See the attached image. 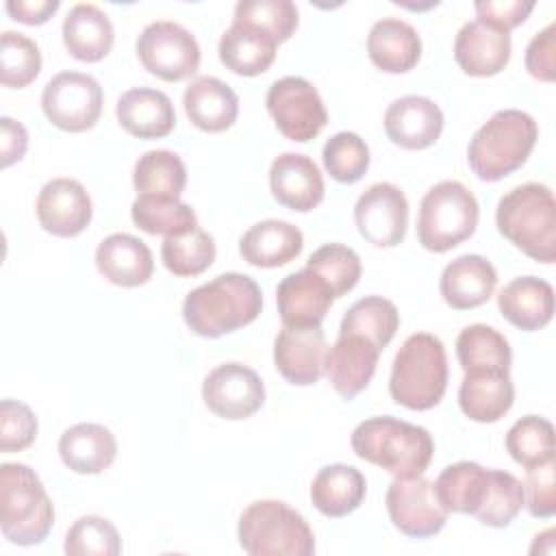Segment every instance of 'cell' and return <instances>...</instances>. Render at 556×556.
Wrapping results in <instances>:
<instances>
[{"instance_id":"cell-47","label":"cell","mask_w":556,"mask_h":556,"mask_svg":"<svg viewBox=\"0 0 556 556\" xmlns=\"http://www.w3.org/2000/svg\"><path fill=\"white\" fill-rule=\"evenodd\" d=\"M37 430L39 424L28 404L9 397L0 402V450L4 454L30 447Z\"/></svg>"},{"instance_id":"cell-23","label":"cell","mask_w":556,"mask_h":556,"mask_svg":"<svg viewBox=\"0 0 556 556\" xmlns=\"http://www.w3.org/2000/svg\"><path fill=\"white\" fill-rule=\"evenodd\" d=\"M119 126L139 139L167 137L176 126V111L167 93L152 87H135L119 96L115 104Z\"/></svg>"},{"instance_id":"cell-36","label":"cell","mask_w":556,"mask_h":556,"mask_svg":"<svg viewBox=\"0 0 556 556\" xmlns=\"http://www.w3.org/2000/svg\"><path fill=\"white\" fill-rule=\"evenodd\" d=\"M489 469L473 460H460L447 465L434 480V493L447 513L476 515L484 491Z\"/></svg>"},{"instance_id":"cell-46","label":"cell","mask_w":556,"mask_h":556,"mask_svg":"<svg viewBox=\"0 0 556 556\" xmlns=\"http://www.w3.org/2000/svg\"><path fill=\"white\" fill-rule=\"evenodd\" d=\"M232 22L252 24L269 33L278 43L287 41L298 28V7L291 0H239Z\"/></svg>"},{"instance_id":"cell-49","label":"cell","mask_w":556,"mask_h":556,"mask_svg":"<svg viewBox=\"0 0 556 556\" xmlns=\"http://www.w3.org/2000/svg\"><path fill=\"white\" fill-rule=\"evenodd\" d=\"M556 26L549 22L539 30L526 48V70L530 76L543 83H554L556 78Z\"/></svg>"},{"instance_id":"cell-31","label":"cell","mask_w":556,"mask_h":556,"mask_svg":"<svg viewBox=\"0 0 556 556\" xmlns=\"http://www.w3.org/2000/svg\"><path fill=\"white\" fill-rule=\"evenodd\" d=\"M367 54L378 70L404 74L413 70L421 56L419 33L404 20L382 17L369 28Z\"/></svg>"},{"instance_id":"cell-45","label":"cell","mask_w":556,"mask_h":556,"mask_svg":"<svg viewBox=\"0 0 556 556\" xmlns=\"http://www.w3.org/2000/svg\"><path fill=\"white\" fill-rule=\"evenodd\" d=\"M63 549L70 556H117L122 554V539L109 519L83 515L70 526Z\"/></svg>"},{"instance_id":"cell-2","label":"cell","mask_w":556,"mask_h":556,"mask_svg":"<svg viewBox=\"0 0 556 556\" xmlns=\"http://www.w3.org/2000/svg\"><path fill=\"white\" fill-rule=\"evenodd\" d=\"M350 443L358 458L382 467L393 478L424 476L434 454L432 434L424 426L391 415L361 421L352 430Z\"/></svg>"},{"instance_id":"cell-27","label":"cell","mask_w":556,"mask_h":556,"mask_svg":"<svg viewBox=\"0 0 556 556\" xmlns=\"http://www.w3.org/2000/svg\"><path fill=\"white\" fill-rule=\"evenodd\" d=\"M182 104L189 122L204 132H222L239 115L235 89L215 76H195L182 91Z\"/></svg>"},{"instance_id":"cell-39","label":"cell","mask_w":556,"mask_h":556,"mask_svg":"<svg viewBox=\"0 0 556 556\" xmlns=\"http://www.w3.org/2000/svg\"><path fill=\"white\" fill-rule=\"evenodd\" d=\"M504 443L510 458L519 463L523 469L554 460V452H556L554 426L545 417L526 415L517 419L508 428Z\"/></svg>"},{"instance_id":"cell-15","label":"cell","mask_w":556,"mask_h":556,"mask_svg":"<svg viewBox=\"0 0 556 556\" xmlns=\"http://www.w3.org/2000/svg\"><path fill=\"white\" fill-rule=\"evenodd\" d=\"M326 352L321 326H282L274 339V365L287 382L298 387L315 384L321 378Z\"/></svg>"},{"instance_id":"cell-38","label":"cell","mask_w":556,"mask_h":556,"mask_svg":"<svg viewBox=\"0 0 556 556\" xmlns=\"http://www.w3.org/2000/svg\"><path fill=\"white\" fill-rule=\"evenodd\" d=\"M132 224L148 235H182L198 226L195 211L180 198H148L137 195L130 206Z\"/></svg>"},{"instance_id":"cell-11","label":"cell","mask_w":556,"mask_h":556,"mask_svg":"<svg viewBox=\"0 0 556 556\" xmlns=\"http://www.w3.org/2000/svg\"><path fill=\"white\" fill-rule=\"evenodd\" d=\"M265 104L276 128L291 141L306 143L328 124L319 91L302 76H285L269 85Z\"/></svg>"},{"instance_id":"cell-29","label":"cell","mask_w":556,"mask_h":556,"mask_svg":"<svg viewBox=\"0 0 556 556\" xmlns=\"http://www.w3.org/2000/svg\"><path fill=\"white\" fill-rule=\"evenodd\" d=\"M515 402L510 371H465L458 387V406L471 421L495 424Z\"/></svg>"},{"instance_id":"cell-35","label":"cell","mask_w":556,"mask_h":556,"mask_svg":"<svg viewBox=\"0 0 556 556\" xmlns=\"http://www.w3.org/2000/svg\"><path fill=\"white\" fill-rule=\"evenodd\" d=\"M137 195L148 198H180L187 185V167L182 159L165 148L143 152L132 169Z\"/></svg>"},{"instance_id":"cell-1","label":"cell","mask_w":556,"mask_h":556,"mask_svg":"<svg viewBox=\"0 0 556 556\" xmlns=\"http://www.w3.org/2000/svg\"><path fill=\"white\" fill-rule=\"evenodd\" d=\"M263 308V293L254 278L237 271L191 289L182 302V319L204 339H217L252 324Z\"/></svg>"},{"instance_id":"cell-33","label":"cell","mask_w":556,"mask_h":556,"mask_svg":"<svg viewBox=\"0 0 556 556\" xmlns=\"http://www.w3.org/2000/svg\"><path fill=\"white\" fill-rule=\"evenodd\" d=\"M365 491V476L356 467L334 463L315 473L311 482V502L321 515L339 519L363 504Z\"/></svg>"},{"instance_id":"cell-28","label":"cell","mask_w":556,"mask_h":556,"mask_svg":"<svg viewBox=\"0 0 556 556\" xmlns=\"http://www.w3.org/2000/svg\"><path fill=\"white\" fill-rule=\"evenodd\" d=\"M59 456L74 473H102L117 456V439L102 424H74L59 439Z\"/></svg>"},{"instance_id":"cell-19","label":"cell","mask_w":556,"mask_h":556,"mask_svg":"<svg viewBox=\"0 0 556 556\" xmlns=\"http://www.w3.org/2000/svg\"><path fill=\"white\" fill-rule=\"evenodd\" d=\"M269 189L278 204L308 213L324 200V176L317 163L300 152H282L271 161Z\"/></svg>"},{"instance_id":"cell-51","label":"cell","mask_w":556,"mask_h":556,"mask_svg":"<svg viewBox=\"0 0 556 556\" xmlns=\"http://www.w3.org/2000/svg\"><path fill=\"white\" fill-rule=\"evenodd\" d=\"M28 148V132L26 128L11 119L0 117V165L9 167L15 161H22Z\"/></svg>"},{"instance_id":"cell-24","label":"cell","mask_w":556,"mask_h":556,"mask_svg":"<svg viewBox=\"0 0 556 556\" xmlns=\"http://www.w3.org/2000/svg\"><path fill=\"white\" fill-rule=\"evenodd\" d=\"M96 267L111 285L139 287L152 278L154 258L139 237L113 232L98 243Z\"/></svg>"},{"instance_id":"cell-34","label":"cell","mask_w":556,"mask_h":556,"mask_svg":"<svg viewBox=\"0 0 556 556\" xmlns=\"http://www.w3.org/2000/svg\"><path fill=\"white\" fill-rule=\"evenodd\" d=\"M456 358L463 371H510L508 339L486 324L465 326L456 337Z\"/></svg>"},{"instance_id":"cell-26","label":"cell","mask_w":556,"mask_h":556,"mask_svg":"<svg viewBox=\"0 0 556 556\" xmlns=\"http://www.w3.org/2000/svg\"><path fill=\"white\" fill-rule=\"evenodd\" d=\"M497 308L515 328L541 330L554 315V287L536 276L513 278L497 293Z\"/></svg>"},{"instance_id":"cell-9","label":"cell","mask_w":556,"mask_h":556,"mask_svg":"<svg viewBox=\"0 0 556 556\" xmlns=\"http://www.w3.org/2000/svg\"><path fill=\"white\" fill-rule=\"evenodd\" d=\"M135 48L141 65L165 83L185 80L200 67V46L191 30L178 22H150L139 33Z\"/></svg>"},{"instance_id":"cell-13","label":"cell","mask_w":556,"mask_h":556,"mask_svg":"<svg viewBox=\"0 0 556 556\" xmlns=\"http://www.w3.org/2000/svg\"><path fill=\"white\" fill-rule=\"evenodd\" d=\"M202 400L217 417L239 421L252 417L265 404V384L252 367L230 361L204 376Z\"/></svg>"},{"instance_id":"cell-5","label":"cell","mask_w":556,"mask_h":556,"mask_svg":"<svg viewBox=\"0 0 556 556\" xmlns=\"http://www.w3.org/2000/svg\"><path fill=\"white\" fill-rule=\"evenodd\" d=\"M447 389V354L439 337L410 334L397 350L389 378L391 400L410 410L434 408Z\"/></svg>"},{"instance_id":"cell-4","label":"cell","mask_w":556,"mask_h":556,"mask_svg":"<svg viewBox=\"0 0 556 556\" xmlns=\"http://www.w3.org/2000/svg\"><path fill=\"white\" fill-rule=\"evenodd\" d=\"M536 139L539 126L530 113L502 109L493 113L469 139V167L480 180H502L528 161Z\"/></svg>"},{"instance_id":"cell-50","label":"cell","mask_w":556,"mask_h":556,"mask_svg":"<svg viewBox=\"0 0 556 556\" xmlns=\"http://www.w3.org/2000/svg\"><path fill=\"white\" fill-rule=\"evenodd\" d=\"M473 9L480 22L502 33H510L513 28L526 22L530 11L534 9V2L532 0H478Z\"/></svg>"},{"instance_id":"cell-21","label":"cell","mask_w":556,"mask_h":556,"mask_svg":"<svg viewBox=\"0 0 556 556\" xmlns=\"http://www.w3.org/2000/svg\"><path fill=\"white\" fill-rule=\"evenodd\" d=\"M510 35L480 20L465 22L454 39V59L469 76H495L510 61Z\"/></svg>"},{"instance_id":"cell-37","label":"cell","mask_w":556,"mask_h":556,"mask_svg":"<svg viewBox=\"0 0 556 556\" xmlns=\"http://www.w3.org/2000/svg\"><path fill=\"white\" fill-rule=\"evenodd\" d=\"M397 328L400 313L395 304L382 295H365L345 311L339 332L361 334L382 352L395 337Z\"/></svg>"},{"instance_id":"cell-41","label":"cell","mask_w":556,"mask_h":556,"mask_svg":"<svg viewBox=\"0 0 556 556\" xmlns=\"http://www.w3.org/2000/svg\"><path fill=\"white\" fill-rule=\"evenodd\" d=\"M523 508V484L510 471L489 469L486 491L473 517L489 528H506Z\"/></svg>"},{"instance_id":"cell-8","label":"cell","mask_w":556,"mask_h":556,"mask_svg":"<svg viewBox=\"0 0 556 556\" xmlns=\"http://www.w3.org/2000/svg\"><path fill=\"white\" fill-rule=\"evenodd\" d=\"M478 217L476 195L458 180H441L419 202L417 239L428 252L443 254L476 232Z\"/></svg>"},{"instance_id":"cell-42","label":"cell","mask_w":556,"mask_h":556,"mask_svg":"<svg viewBox=\"0 0 556 556\" xmlns=\"http://www.w3.org/2000/svg\"><path fill=\"white\" fill-rule=\"evenodd\" d=\"M41 72V50L24 33L4 30L0 37V80L4 87L22 89Z\"/></svg>"},{"instance_id":"cell-12","label":"cell","mask_w":556,"mask_h":556,"mask_svg":"<svg viewBox=\"0 0 556 556\" xmlns=\"http://www.w3.org/2000/svg\"><path fill=\"white\" fill-rule=\"evenodd\" d=\"M384 504L391 523L410 539L439 534L450 515L434 493V482L424 476L395 478L387 489Z\"/></svg>"},{"instance_id":"cell-7","label":"cell","mask_w":556,"mask_h":556,"mask_svg":"<svg viewBox=\"0 0 556 556\" xmlns=\"http://www.w3.org/2000/svg\"><path fill=\"white\" fill-rule=\"evenodd\" d=\"M239 545L250 556H313L315 536L306 519L280 500L252 502L239 517Z\"/></svg>"},{"instance_id":"cell-30","label":"cell","mask_w":556,"mask_h":556,"mask_svg":"<svg viewBox=\"0 0 556 556\" xmlns=\"http://www.w3.org/2000/svg\"><path fill=\"white\" fill-rule=\"evenodd\" d=\"M61 33L67 52L85 63L102 61L115 41V30L109 15L91 2L74 4L63 17Z\"/></svg>"},{"instance_id":"cell-48","label":"cell","mask_w":556,"mask_h":556,"mask_svg":"<svg viewBox=\"0 0 556 556\" xmlns=\"http://www.w3.org/2000/svg\"><path fill=\"white\" fill-rule=\"evenodd\" d=\"M523 506L532 517L549 519L556 513V469L554 460L526 469Z\"/></svg>"},{"instance_id":"cell-16","label":"cell","mask_w":556,"mask_h":556,"mask_svg":"<svg viewBox=\"0 0 556 556\" xmlns=\"http://www.w3.org/2000/svg\"><path fill=\"white\" fill-rule=\"evenodd\" d=\"M35 211L46 232L54 237H76L89 226L93 204L78 180L61 176L41 187Z\"/></svg>"},{"instance_id":"cell-3","label":"cell","mask_w":556,"mask_h":556,"mask_svg":"<svg viewBox=\"0 0 556 556\" xmlns=\"http://www.w3.org/2000/svg\"><path fill=\"white\" fill-rule=\"evenodd\" d=\"M502 237L530 258L552 265L556 261V202L543 182H523L506 191L495 208Z\"/></svg>"},{"instance_id":"cell-32","label":"cell","mask_w":556,"mask_h":556,"mask_svg":"<svg viewBox=\"0 0 556 556\" xmlns=\"http://www.w3.org/2000/svg\"><path fill=\"white\" fill-rule=\"evenodd\" d=\"M278 41L252 24L232 22L217 43L219 61L239 76H258L269 70L276 59Z\"/></svg>"},{"instance_id":"cell-6","label":"cell","mask_w":556,"mask_h":556,"mask_svg":"<svg viewBox=\"0 0 556 556\" xmlns=\"http://www.w3.org/2000/svg\"><path fill=\"white\" fill-rule=\"evenodd\" d=\"M54 506L39 476L24 463L0 465V530L15 545H39L52 530Z\"/></svg>"},{"instance_id":"cell-22","label":"cell","mask_w":556,"mask_h":556,"mask_svg":"<svg viewBox=\"0 0 556 556\" xmlns=\"http://www.w3.org/2000/svg\"><path fill=\"white\" fill-rule=\"evenodd\" d=\"M497 271L480 254H463L450 261L439 278V291L447 306L469 311L482 306L495 291Z\"/></svg>"},{"instance_id":"cell-14","label":"cell","mask_w":556,"mask_h":556,"mask_svg":"<svg viewBox=\"0 0 556 556\" xmlns=\"http://www.w3.org/2000/svg\"><path fill=\"white\" fill-rule=\"evenodd\" d=\"M354 222L365 241L378 248H393L406 237L408 200L397 185L374 182L358 195Z\"/></svg>"},{"instance_id":"cell-40","label":"cell","mask_w":556,"mask_h":556,"mask_svg":"<svg viewBox=\"0 0 556 556\" xmlns=\"http://www.w3.org/2000/svg\"><path fill=\"white\" fill-rule=\"evenodd\" d=\"M163 265L178 278H191L206 271L215 261L213 237L195 226L189 232L165 237L161 245Z\"/></svg>"},{"instance_id":"cell-10","label":"cell","mask_w":556,"mask_h":556,"mask_svg":"<svg viewBox=\"0 0 556 556\" xmlns=\"http://www.w3.org/2000/svg\"><path fill=\"white\" fill-rule=\"evenodd\" d=\"M104 93L91 74L59 72L41 91V109L48 122L65 132L93 128L102 113Z\"/></svg>"},{"instance_id":"cell-20","label":"cell","mask_w":556,"mask_h":556,"mask_svg":"<svg viewBox=\"0 0 556 556\" xmlns=\"http://www.w3.org/2000/svg\"><path fill=\"white\" fill-rule=\"evenodd\" d=\"M332 302L334 295L328 282L308 267L285 276L276 287V304L282 326H321Z\"/></svg>"},{"instance_id":"cell-25","label":"cell","mask_w":556,"mask_h":556,"mask_svg":"<svg viewBox=\"0 0 556 556\" xmlns=\"http://www.w3.org/2000/svg\"><path fill=\"white\" fill-rule=\"evenodd\" d=\"M304 235L282 219H263L250 226L239 239V254L254 267H282L300 256Z\"/></svg>"},{"instance_id":"cell-18","label":"cell","mask_w":556,"mask_h":556,"mask_svg":"<svg viewBox=\"0 0 556 556\" xmlns=\"http://www.w3.org/2000/svg\"><path fill=\"white\" fill-rule=\"evenodd\" d=\"M443 111L426 96H402L384 111V132L404 150H424L434 146L443 132Z\"/></svg>"},{"instance_id":"cell-43","label":"cell","mask_w":556,"mask_h":556,"mask_svg":"<svg viewBox=\"0 0 556 556\" xmlns=\"http://www.w3.org/2000/svg\"><path fill=\"white\" fill-rule=\"evenodd\" d=\"M306 267L328 282L334 300L352 291L363 274L358 254L343 243H324L308 256Z\"/></svg>"},{"instance_id":"cell-17","label":"cell","mask_w":556,"mask_h":556,"mask_svg":"<svg viewBox=\"0 0 556 556\" xmlns=\"http://www.w3.org/2000/svg\"><path fill=\"white\" fill-rule=\"evenodd\" d=\"M380 350L361 334L339 332L326 352L324 374L343 400H354L371 382L378 367Z\"/></svg>"},{"instance_id":"cell-44","label":"cell","mask_w":556,"mask_h":556,"mask_svg":"<svg viewBox=\"0 0 556 556\" xmlns=\"http://www.w3.org/2000/svg\"><path fill=\"white\" fill-rule=\"evenodd\" d=\"M321 161L337 182L352 185L369 169V148L356 132L341 130L324 143Z\"/></svg>"},{"instance_id":"cell-52","label":"cell","mask_w":556,"mask_h":556,"mask_svg":"<svg viewBox=\"0 0 556 556\" xmlns=\"http://www.w3.org/2000/svg\"><path fill=\"white\" fill-rule=\"evenodd\" d=\"M59 0H9L4 9L15 22L37 26L48 22L59 11Z\"/></svg>"}]
</instances>
